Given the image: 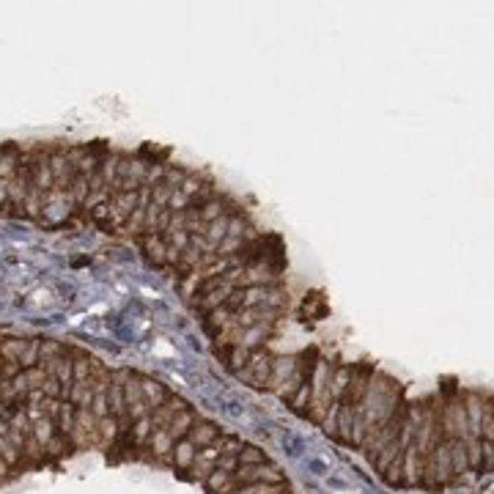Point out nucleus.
I'll return each instance as SVG.
<instances>
[{
  "mask_svg": "<svg viewBox=\"0 0 494 494\" xmlns=\"http://www.w3.org/2000/svg\"><path fill=\"white\" fill-rule=\"evenodd\" d=\"M236 459H239V467H250V464H263V461H269L259 445H242L239 453H236Z\"/></svg>",
  "mask_w": 494,
  "mask_h": 494,
  "instance_id": "17",
  "label": "nucleus"
},
{
  "mask_svg": "<svg viewBox=\"0 0 494 494\" xmlns=\"http://www.w3.org/2000/svg\"><path fill=\"white\" fill-rule=\"evenodd\" d=\"M217 467L226 469V472H236V469H239V459H236V456H220V459H217Z\"/></svg>",
  "mask_w": 494,
  "mask_h": 494,
  "instance_id": "22",
  "label": "nucleus"
},
{
  "mask_svg": "<svg viewBox=\"0 0 494 494\" xmlns=\"http://www.w3.org/2000/svg\"><path fill=\"white\" fill-rule=\"evenodd\" d=\"M187 406H190V404H187L184 398H179L176 393H170L163 406L151 412V431H160V428H165L170 420H173V415H176V412H181V409H187Z\"/></svg>",
  "mask_w": 494,
  "mask_h": 494,
  "instance_id": "9",
  "label": "nucleus"
},
{
  "mask_svg": "<svg viewBox=\"0 0 494 494\" xmlns=\"http://www.w3.org/2000/svg\"><path fill=\"white\" fill-rule=\"evenodd\" d=\"M277 335V327L272 324H256V327H247L239 332L236 338V346H245V349H259V346H269V341Z\"/></svg>",
  "mask_w": 494,
  "mask_h": 494,
  "instance_id": "5",
  "label": "nucleus"
},
{
  "mask_svg": "<svg viewBox=\"0 0 494 494\" xmlns=\"http://www.w3.org/2000/svg\"><path fill=\"white\" fill-rule=\"evenodd\" d=\"M423 453L409 445L404 448V461H401V486H420L423 481Z\"/></svg>",
  "mask_w": 494,
  "mask_h": 494,
  "instance_id": "4",
  "label": "nucleus"
},
{
  "mask_svg": "<svg viewBox=\"0 0 494 494\" xmlns=\"http://www.w3.org/2000/svg\"><path fill=\"white\" fill-rule=\"evenodd\" d=\"M280 494H291V492H280Z\"/></svg>",
  "mask_w": 494,
  "mask_h": 494,
  "instance_id": "23",
  "label": "nucleus"
},
{
  "mask_svg": "<svg viewBox=\"0 0 494 494\" xmlns=\"http://www.w3.org/2000/svg\"><path fill=\"white\" fill-rule=\"evenodd\" d=\"M217 459H220V445H217V439L212 442V445H206V448H198V456L193 461V475H195L198 481H206L209 478V472L217 467Z\"/></svg>",
  "mask_w": 494,
  "mask_h": 494,
  "instance_id": "7",
  "label": "nucleus"
},
{
  "mask_svg": "<svg viewBox=\"0 0 494 494\" xmlns=\"http://www.w3.org/2000/svg\"><path fill=\"white\" fill-rule=\"evenodd\" d=\"M228 220H231V214H223V217H217V220H212L209 226H206V242L217 250V245L226 239V233H228Z\"/></svg>",
  "mask_w": 494,
  "mask_h": 494,
  "instance_id": "14",
  "label": "nucleus"
},
{
  "mask_svg": "<svg viewBox=\"0 0 494 494\" xmlns=\"http://www.w3.org/2000/svg\"><path fill=\"white\" fill-rule=\"evenodd\" d=\"M233 481H236L239 489H242V486H250V483H283L286 478H283V472H280L275 464L263 461V464L239 467V469L233 472Z\"/></svg>",
  "mask_w": 494,
  "mask_h": 494,
  "instance_id": "2",
  "label": "nucleus"
},
{
  "mask_svg": "<svg viewBox=\"0 0 494 494\" xmlns=\"http://www.w3.org/2000/svg\"><path fill=\"white\" fill-rule=\"evenodd\" d=\"M231 475H233V472H226V469H220V467H214V469L209 472V478L203 481V486H206V492H209V494H217V492H220V486H223V483L228 481Z\"/></svg>",
  "mask_w": 494,
  "mask_h": 494,
  "instance_id": "19",
  "label": "nucleus"
},
{
  "mask_svg": "<svg viewBox=\"0 0 494 494\" xmlns=\"http://www.w3.org/2000/svg\"><path fill=\"white\" fill-rule=\"evenodd\" d=\"M137 250L143 253V259L154 269H167V253H165V233L160 231H143L135 239Z\"/></svg>",
  "mask_w": 494,
  "mask_h": 494,
  "instance_id": "1",
  "label": "nucleus"
},
{
  "mask_svg": "<svg viewBox=\"0 0 494 494\" xmlns=\"http://www.w3.org/2000/svg\"><path fill=\"white\" fill-rule=\"evenodd\" d=\"M481 459H486V472L494 469V442L481 439Z\"/></svg>",
  "mask_w": 494,
  "mask_h": 494,
  "instance_id": "21",
  "label": "nucleus"
},
{
  "mask_svg": "<svg viewBox=\"0 0 494 494\" xmlns=\"http://www.w3.org/2000/svg\"><path fill=\"white\" fill-rule=\"evenodd\" d=\"M140 390H143V398H146V404H149V409L154 412V409H160L165 401H167V385H163L160 379H154V376H140Z\"/></svg>",
  "mask_w": 494,
  "mask_h": 494,
  "instance_id": "10",
  "label": "nucleus"
},
{
  "mask_svg": "<svg viewBox=\"0 0 494 494\" xmlns=\"http://www.w3.org/2000/svg\"><path fill=\"white\" fill-rule=\"evenodd\" d=\"M198 420H200V415H198L193 406H187V409H181V412L173 415V420L165 426V431H167V437H170L173 442H179V439H184V437L190 434V428L195 426Z\"/></svg>",
  "mask_w": 494,
  "mask_h": 494,
  "instance_id": "8",
  "label": "nucleus"
},
{
  "mask_svg": "<svg viewBox=\"0 0 494 494\" xmlns=\"http://www.w3.org/2000/svg\"><path fill=\"white\" fill-rule=\"evenodd\" d=\"M272 360H275V355L269 352V346L250 349V360L245 365L247 373H250V387L266 390V382H269V373H272Z\"/></svg>",
  "mask_w": 494,
  "mask_h": 494,
  "instance_id": "3",
  "label": "nucleus"
},
{
  "mask_svg": "<svg viewBox=\"0 0 494 494\" xmlns=\"http://www.w3.org/2000/svg\"><path fill=\"white\" fill-rule=\"evenodd\" d=\"M352 406H343L341 404V409H338V428H335V439H341V442H346L349 445V439H352Z\"/></svg>",
  "mask_w": 494,
  "mask_h": 494,
  "instance_id": "15",
  "label": "nucleus"
},
{
  "mask_svg": "<svg viewBox=\"0 0 494 494\" xmlns=\"http://www.w3.org/2000/svg\"><path fill=\"white\" fill-rule=\"evenodd\" d=\"M349 382H352V365H335L332 368V379H329V393H332L335 401H341V395L346 393Z\"/></svg>",
  "mask_w": 494,
  "mask_h": 494,
  "instance_id": "13",
  "label": "nucleus"
},
{
  "mask_svg": "<svg viewBox=\"0 0 494 494\" xmlns=\"http://www.w3.org/2000/svg\"><path fill=\"white\" fill-rule=\"evenodd\" d=\"M198 456V448L184 437V439H179L176 445H173V453H170V467H179V469H190L193 467V461Z\"/></svg>",
  "mask_w": 494,
  "mask_h": 494,
  "instance_id": "12",
  "label": "nucleus"
},
{
  "mask_svg": "<svg viewBox=\"0 0 494 494\" xmlns=\"http://www.w3.org/2000/svg\"><path fill=\"white\" fill-rule=\"evenodd\" d=\"M464 451H467V464H469V469H481V467H483V459H481V437L467 434V437H464Z\"/></svg>",
  "mask_w": 494,
  "mask_h": 494,
  "instance_id": "16",
  "label": "nucleus"
},
{
  "mask_svg": "<svg viewBox=\"0 0 494 494\" xmlns=\"http://www.w3.org/2000/svg\"><path fill=\"white\" fill-rule=\"evenodd\" d=\"M296 368V355H289V357H275L272 360V373H269V382H266V390L277 393L294 373Z\"/></svg>",
  "mask_w": 494,
  "mask_h": 494,
  "instance_id": "6",
  "label": "nucleus"
},
{
  "mask_svg": "<svg viewBox=\"0 0 494 494\" xmlns=\"http://www.w3.org/2000/svg\"><path fill=\"white\" fill-rule=\"evenodd\" d=\"M280 492H291L289 483H250V486H242L233 494H280Z\"/></svg>",
  "mask_w": 494,
  "mask_h": 494,
  "instance_id": "18",
  "label": "nucleus"
},
{
  "mask_svg": "<svg viewBox=\"0 0 494 494\" xmlns=\"http://www.w3.org/2000/svg\"><path fill=\"white\" fill-rule=\"evenodd\" d=\"M223 431L217 423H212V420H198L195 426L190 428V434H187V439L195 445V448H206V445H212L217 437H220Z\"/></svg>",
  "mask_w": 494,
  "mask_h": 494,
  "instance_id": "11",
  "label": "nucleus"
},
{
  "mask_svg": "<svg viewBox=\"0 0 494 494\" xmlns=\"http://www.w3.org/2000/svg\"><path fill=\"white\" fill-rule=\"evenodd\" d=\"M247 360H250V349H245V346H233V349H231V357H228V365H226V368L236 373L239 368H245V365H247Z\"/></svg>",
  "mask_w": 494,
  "mask_h": 494,
  "instance_id": "20",
  "label": "nucleus"
}]
</instances>
